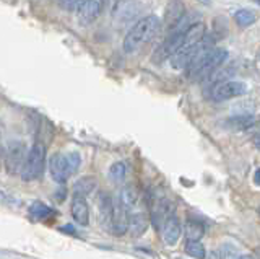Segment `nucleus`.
<instances>
[{
    "mask_svg": "<svg viewBox=\"0 0 260 259\" xmlns=\"http://www.w3.org/2000/svg\"><path fill=\"white\" fill-rule=\"evenodd\" d=\"M161 30V21L156 15H148L142 20H138L135 25L128 30L124 38V51L127 54H134L142 49L145 44H148L158 36Z\"/></svg>",
    "mask_w": 260,
    "mask_h": 259,
    "instance_id": "nucleus-1",
    "label": "nucleus"
},
{
    "mask_svg": "<svg viewBox=\"0 0 260 259\" xmlns=\"http://www.w3.org/2000/svg\"><path fill=\"white\" fill-rule=\"evenodd\" d=\"M228 59V52L219 47H208L187 67V75L192 80H205L208 75L221 67Z\"/></svg>",
    "mask_w": 260,
    "mask_h": 259,
    "instance_id": "nucleus-2",
    "label": "nucleus"
},
{
    "mask_svg": "<svg viewBox=\"0 0 260 259\" xmlns=\"http://www.w3.org/2000/svg\"><path fill=\"white\" fill-rule=\"evenodd\" d=\"M44 165H46V147L44 143L35 142L28 152L26 161H24V166L21 169V180L23 181L38 180L44 171Z\"/></svg>",
    "mask_w": 260,
    "mask_h": 259,
    "instance_id": "nucleus-3",
    "label": "nucleus"
},
{
    "mask_svg": "<svg viewBox=\"0 0 260 259\" xmlns=\"http://www.w3.org/2000/svg\"><path fill=\"white\" fill-rule=\"evenodd\" d=\"M28 147L23 140H13L7 145L5 152V168L10 175H21V169L24 166V161L28 157Z\"/></svg>",
    "mask_w": 260,
    "mask_h": 259,
    "instance_id": "nucleus-4",
    "label": "nucleus"
},
{
    "mask_svg": "<svg viewBox=\"0 0 260 259\" xmlns=\"http://www.w3.org/2000/svg\"><path fill=\"white\" fill-rule=\"evenodd\" d=\"M247 85L242 82H236V80H226L223 83L213 85L208 90V98L211 101H226L238 98V96L246 95Z\"/></svg>",
    "mask_w": 260,
    "mask_h": 259,
    "instance_id": "nucleus-5",
    "label": "nucleus"
},
{
    "mask_svg": "<svg viewBox=\"0 0 260 259\" xmlns=\"http://www.w3.org/2000/svg\"><path fill=\"white\" fill-rule=\"evenodd\" d=\"M140 5L135 0H117L112 9V18L117 23H127L137 17Z\"/></svg>",
    "mask_w": 260,
    "mask_h": 259,
    "instance_id": "nucleus-6",
    "label": "nucleus"
},
{
    "mask_svg": "<svg viewBox=\"0 0 260 259\" xmlns=\"http://www.w3.org/2000/svg\"><path fill=\"white\" fill-rule=\"evenodd\" d=\"M49 171H51V176L55 183L63 184L70 178L67 157L62 155V153H54L51 160H49Z\"/></svg>",
    "mask_w": 260,
    "mask_h": 259,
    "instance_id": "nucleus-7",
    "label": "nucleus"
},
{
    "mask_svg": "<svg viewBox=\"0 0 260 259\" xmlns=\"http://www.w3.org/2000/svg\"><path fill=\"white\" fill-rule=\"evenodd\" d=\"M181 235H182V223L179 220V217L174 214L169 215L162 222V240H165L166 245L174 246L181 240Z\"/></svg>",
    "mask_w": 260,
    "mask_h": 259,
    "instance_id": "nucleus-8",
    "label": "nucleus"
},
{
    "mask_svg": "<svg viewBox=\"0 0 260 259\" xmlns=\"http://www.w3.org/2000/svg\"><path fill=\"white\" fill-rule=\"evenodd\" d=\"M103 5L100 0H83L77 9V18L81 25H89L100 17Z\"/></svg>",
    "mask_w": 260,
    "mask_h": 259,
    "instance_id": "nucleus-9",
    "label": "nucleus"
},
{
    "mask_svg": "<svg viewBox=\"0 0 260 259\" xmlns=\"http://www.w3.org/2000/svg\"><path fill=\"white\" fill-rule=\"evenodd\" d=\"M184 13H185V5L181 0H171L165 10V26L169 30L177 28V25L184 18Z\"/></svg>",
    "mask_w": 260,
    "mask_h": 259,
    "instance_id": "nucleus-10",
    "label": "nucleus"
},
{
    "mask_svg": "<svg viewBox=\"0 0 260 259\" xmlns=\"http://www.w3.org/2000/svg\"><path fill=\"white\" fill-rule=\"evenodd\" d=\"M98 214H100V220L106 226V228L111 230L112 225V212H114V200L109 197V194L101 192L100 197H98Z\"/></svg>",
    "mask_w": 260,
    "mask_h": 259,
    "instance_id": "nucleus-11",
    "label": "nucleus"
},
{
    "mask_svg": "<svg viewBox=\"0 0 260 259\" xmlns=\"http://www.w3.org/2000/svg\"><path fill=\"white\" fill-rule=\"evenodd\" d=\"M70 214L73 217V220L80 223L81 226H86L89 223V207L83 197L73 196L72 204H70Z\"/></svg>",
    "mask_w": 260,
    "mask_h": 259,
    "instance_id": "nucleus-12",
    "label": "nucleus"
},
{
    "mask_svg": "<svg viewBox=\"0 0 260 259\" xmlns=\"http://www.w3.org/2000/svg\"><path fill=\"white\" fill-rule=\"evenodd\" d=\"M117 200L122 204V207H124L128 212V210H132V209L137 207L138 200H140V192H138V189L135 188L134 184H127V186H124V188L120 189Z\"/></svg>",
    "mask_w": 260,
    "mask_h": 259,
    "instance_id": "nucleus-13",
    "label": "nucleus"
},
{
    "mask_svg": "<svg viewBox=\"0 0 260 259\" xmlns=\"http://www.w3.org/2000/svg\"><path fill=\"white\" fill-rule=\"evenodd\" d=\"M96 189V178L93 176H83L73 184V196L75 197H86Z\"/></svg>",
    "mask_w": 260,
    "mask_h": 259,
    "instance_id": "nucleus-14",
    "label": "nucleus"
},
{
    "mask_svg": "<svg viewBox=\"0 0 260 259\" xmlns=\"http://www.w3.org/2000/svg\"><path fill=\"white\" fill-rule=\"evenodd\" d=\"M148 228V218L145 214L137 212V214H128V230L135 237H140Z\"/></svg>",
    "mask_w": 260,
    "mask_h": 259,
    "instance_id": "nucleus-15",
    "label": "nucleus"
},
{
    "mask_svg": "<svg viewBox=\"0 0 260 259\" xmlns=\"http://www.w3.org/2000/svg\"><path fill=\"white\" fill-rule=\"evenodd\" d=\"M255 124H257V121L249 114H241L236 118H230L226 121V126L234 129V131H247V129L254 127Z\"/></svg>",
    "mask_w": 260,
    "mask_h": 259,
    "instance_id": "nucleus-16",
    "label": "nucleus"
},
{
    "mask_svg": "<svg viewBox=\"0 0 260 259\" xmlns=\"http://www.w3.org/2000/svg\"><path fill=\"white\" fill-rule=\"evenodd\" d=\"M184 232H185L187 241H200V238L203 237V233H205V226H203L200 222L189 220L185 223Z\"/></svg>",
    "mask_w": 260,
    "mask_h": 259,
    "instance_id": "nucleus-17",
    "label": "nucleus"
},
{
    "mask_svg": "<svg viewBox=\"0 0 260 259\" xmlns=\"http://www.w3.org/2000/svg\"><path fill=\"white\" fill-rule=\"evenodd\" d=\"M257 20V13L250 9H241L234 13V21L238 23L241 28H247Z\"/></svg>",
    "mask_w": 260,
    "mask_h": 259,
    "instance_id": "nucleus-18",
    "label": "nucleus"
},
{
    "mask_svg": "<svg viewBox=\"0 0 260 259\" xmlns=\"http://www.w3.org/2000/svg\"><path fill=\"white\" fill-rule=\"evenodd\" d=\"M185 254H189L190 257H195V259H205L207 251L200 241H187L185 243Z\"/></svg>",
    "mask_w": 260,
    "mask_h": 259,
    "instance_id": "nucleus-19",
    "label": "nucleus"
},
{
    "mask_svg": "<svg viewBox=\"0 0 260 259\" xmlns=\"http://www.w3.org/2000/svg\"><path fill=\"white\" fill-rule=\"evenodd\" d=\"M109 176H111V180L116 183L124 181L127 176V165L124 161H116V163L111 165L109 168Z\"/></svg>",
    "mask_w": 260,
    "mask_h": 259,
    "instance_id": "nucleus-20",
    "label": "nucleus"
},
{
    "mask_svg": "<svg viewBox=\"0 0 260 259\" xmlns=\"http://www.w3.org/2000/svg\"><path fill=\"white\" fill-rule=\"evenodd\" d=\"M67 165H69V171H70V176L73 175L78 169L80 163H81V157H80V153L78 152H70L67 153Z\"/></svg>",
    "mask_w": 260,
    "mask_h": 259,
    "instance_id": "nucleus-21",
    "label": "nucleus"
},
{
    "mask_svg": "<svg viewBox=\"0 0 260 259\" xmlns=\"http://www.w3.org/2000/svg\"><path fill=\"white\" fill-rule=\"evenodd\" d=\"M29 212L35 217H38V218H46L47 215L52 214V210L49 209L47 206L41 204V202H36V204H32V207L29 209Z\"/></svg>",
    "mask_w": 260,
    "mask_h": 259,
    "instance_id": "nucleus-22",
    "label": "nucleus"
},
{
    "mask_svg": "<svg viewBox=\"0 0 260 259\" xmlns=\"http://www.w3.org/2000/svg\"><path fill=\"white\" fill-rule=\"evenodd\" d=\"M81 2H83V0H59V5L63 10L72 12V10H77Z\"/></svg>",
    "mask_w": 260,
    "mask_h": 259,
    "instance_id": "nucleus-23",
    "label": "nucleus"
},
{
    "mask_svg": "<svg viewBox=\"0 0 260 259\" xmlns=\"http://www.w3.org/2000/svg\"><path fill=\"white\" fill-rule=\"evenodd\" d=\"M254 183L257 186H260V168H257L255 171H254Z\"/></svg>",
    "mask_w": 260,
    "mask_h": 259,
    "instance_id": "nucleus-24",
    "label": "nucleus"
},
{
    "mask_svg": "<svg viewBox=\"0 0 260 259\" xmlns=\"http://www.w3.org/2000/svg\"><path fill=\"white\" fill-rule=\"evenodd\" d=\"M208 259H223V257H221V253H219V251H213V253H210Z\"/></svg>",
    "mask_w": 260,
    "mask_h": 259,
    "instance_id": "nucleus-25",
    "label": "nucleus"
},
{
    "mask_svg": "<svg viewBox=\"0 0 260 259\" xmlns=\"http://www.w3.org/2000/svg\"><path fill=\"white\" fill-rule=\"evenodd\" d=\"M252 142H254V147L260 150V132L254 137V140H252Z\"/></svg>",
    "mask_w": 260,
    "mask_h": 259,
    "instance_id": "nucleus-26",
    "label": "nucleus"
},
{
    "mask_svg": "<svg viewBox=\"0 0 260 259\" xmlns=\"http://www.w3.org/2000/svg\"><path fill=\"white\" fill-rule=\"evenodd\" d=\"M238 259H254L250 254H242V256H239Z\"/></svg>",
    "mask_w": 260,
    "mask_h": 259,
    "instance_id": "nucleus-27",
    "label": "nucleus"
},
{
    "mask_svg": "<svg viewBox=\"0 0 260 259\" xmlns=\"http://www.w3.org/2000/svg\"><path fill=\"white\" fill-rule=\"evenodd\" d=\"M100 2H101V5H106V4H109L111 0H100Z\"/></svg>",
    "mask_w": 260,
    "mask_h": 259,
    "instance_id": "nucleus-28",
    "label": "nucleus"
},
{
    "mask_svg": "<svg viewBox=\"0 0 260 259\" xmlns=\"http://www.w3.org/2000/svg\"><path fill=\"white\" fill-rule=\"evenodd\" d=\"M255 2H257V4H258V5H260V0H255Z\"/></svg>",
    "mask_w": 260,
    "mask_h": 259,
    "instance_id": "nucleus-29",
    "label": "nucleus"
},
{
    "mask_svg": "<svg viewBox=\"0 0 260 259\" xmlns=\"http://www.w3.org/2000/svg\"><path fill=\"white\" fill-rule=\"evenodd\" d=\"M203 2H210V0H203Z\"/></svg>",
    "mask_w": 260,
    "mask_h": 259,
    "instance_id": "nucleus-30",
    "label": "nucleus"
},
{
    "mask_svg": "<svg viewBox=\"0 0 260 259\" xmlns=\"http://www.w3.org/2000/svg\"><path fill=\"white\" fill-rule=\"evenodd\" d=\"M258 124H260V119H258Z\"/></svg>",
    "mask_w": 260,
    "mask_h": 259,
    "instance_id": "nucleus-31",
    "label": "nucleus"
},
{
    "mask_svg": "<svg viewBox=\"0 0 260 259\" xmlns=\"http://www.w3.org/2000/svg\"><path fill=\"white\" fill-rule=\"evenodd\" d=\"M258 214H260V210H258Z\"/></svg>",
    "mask_w": 260,
    "mask_h": 259,
    "instance_id": "nucleus-32",
    "label": "nucleus"
}]
</instances>
